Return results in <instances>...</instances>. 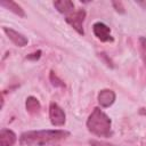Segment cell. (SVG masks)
I'll list each match as a JSON object with an SVG mask.
<instances>
[{
  "mask_svg": "<svg viewBox=\"0 0 146 146\" xmlns=\"http://www.w3.org/2000/svg\"><path fill=\"white\" fill-rule=\"evenodd\" d=\"M70 136L65 130H36L26 131L21 135V146H44L51 143L59 141Z\"/></svg>",
  "mask_w": 146,
  "mask_h": 146,
  "instance_id": "obj_1",
  "label": "cell"
},
{
  "mask_svg": "<svg viewBox=\"0 0 146 146\" xmlns=\"http://www.w3.org/2000/svg\"><path fill=\"white\" fill-rule=\"evenodd\" d=\"M88 130L97 136L103 138H108L112 136V122L111 119L98 107L94 108L91 114L87 120Z\"/></svg>",
  "mask_w": 146,
  "mask_h": 146,
  "instance_id": "obj_2",
  "label": "cell"
},
{
  "mask_svg": "<svg viewBox=\"0 0 146 146\" xmlns=\"http://www.w3.org/2000/svg\"><path fill=\"white\" fill-rule=\"evenodd\" d=\"M84 18H86V11L84 9H78V10H74L73 13H71L70 15H67L65 17L66 22L79 33V34H84V31H83V22H84Z\"/></svg>",
  "mask_w": 146,
  "mask_h": 146,
  "instance_id": "obj_3",
  "label": "cell"
},
{
  "mask_svg": "<svg viewBox=\"0 0 146 146\" xmlns=\"http://www.w3.org/2000/svg\"><path fill=\"white\" fill-rule=\"evenodd\" d=\"M49 117L51 124L55 127H62L65 124V120H66L65 112L56 103H51L49 106Z\"/></svg>",
  "mask_w": 146,
  "mask_h": 146,
  "instance_id": "obj_4",
  "label": "cell"
},
{
  "mask_svg": "<svg viewBox=\"0 0 146 146\" xmlns=\"http://www.w3.org/2000/svg\"><path fill=\"white\" fill-rule=\"evenodd\" d=\"M92 31H94V34L97 36V39H99L103 42H113L114 41V39L111 34V29L102 22L95 23L92 25Z\"/></svg>",
  "mask_w": 146,
  "mask_h": 146,
  "instance_id": "obj_5",
  "label": "cell"
},
{
  "mask_svg": "<svg viewBox=\"0 0 146 146\" xmlns=\"http://www.w3.org/2000/svg\"><path fill=\"white\" fill-rule=\"evenodd\" d=\"M3 32L7 34V36L18 47H24L27 44L29 40L26 36H24L22 33H18L17 31L13 30V29H9V27H3Z\"/></svg>",
  "mask_w": 146,
  "mask_h": 146,
  "instance_id": "obj_6",
  "label": "cell"
},
{
  "mask_svg": "<svg viewBox=\"0 0 146 146\" xmlns=\"http://www.w3.org/2000/svg\"><path fill=\"white\" fill-rule=\"evenodd\" d=\"M115 102V92L111 89H103L98 94V103L102 107H110Z\"/></svg>",
  "mask_w": 146,
  "mask_h": 146,
  "instance_id": "obj_7",
  "label": "cell"
},
{
  "mask_svg": "<svg viewBox=\"0 0 146 146\" xmlns=\"http://www.w3.org/2000/svg\"><path fill=\"white\" fill-rule=\"evenodd\" d=\"M16 141V135L9 129H1L0 131V146H13Z\"/></svg>",
  "mask_w": 146,
  "mask_h": 146,
  "instance_id": "obj_8",
  "label": "cell"
},
{
  "mask_svg": "<svg viewBox=\"0 0 146 146\" xmlns=\"http://www.w3.org/2000/svg\"><path fill=\"white\" fill-rule=\"evenodd\" d=\"M54 6H55V8H56L59 13L64 14L65 16H67V15H70L71 13L74 11V3H73L72 1H70V0L54 1Z\"/></svg>",
  "mask_w": 146,
  "mask_h": 146,
  "instance_id": "obj_9",
  "label": "cell"
},
{
  "mask_svg": "<svg viewBox=\"0 0 146 146\" xmlns=\"http://www.w3.org/2000/svg\"><path fill=\"white\" fill-rule=\"evenodd\" d=\"M25 106H26V111L31 114H36L39 113L40 108H41V105L39 103V100L33 97V96H30L26 98V103H25Z\"/></svg>",
  "mask_w": 146,
  "mask_h": 146,
  "instance_id": "obj_10",
  "label": "cell"
},
{
  "mask_svg": "<svg viewBox=\"0 0 146 146\" xmlns=\"http://www.w3.org/2000/svg\"><path fill=\"white\" fill-rule=\"evenodd\" d=\"M0 5H1L2 7H6V8L9 9L10 11H13L14 14L18 15L19 17H25V13H24V10H23L22 7L18 6L16 2H14V1H1Z\"/></svg>",
  "mask_w": 146,
  "mask_h": 146,
  "instance_id": "obj_11",
  "label": "cell"
},
{
  "mask_svg": "<svg viewBox=\"0 0 146 146\" xmlns=\"http://www.w3.org/2000/svg\"><path fill=\"white\" fill-rule=\"evenodd\" d=\"M139 48H140L141 57H143L144 63L146 65V38H144V36H140L139 38Z\"/></svg>",
  "mask_w": 146,
  "mask_h": 146,
  "instance_id": "obj_12",
  "label": "cell"
},
{
  "mask_svg": "<svg viewBox=\"0 0 146 146\" xmlns=\"http://www.w3.org/2000/svg\"><path fill=\"white\" fill-rule=\"evenodd\" d=\"M50 80H51V82H52L54 86H56V87H64V83L56 76V74L52 71L50 72Z\"/></svg>",
  "mask_w": 146,
  "mask_h": 146,
  "instance_id": "obj_13",
  "label": "cell"
},
{
  "mask_svg": "<svg viewBox=\"0 0 146 146\" xmlns=\"http://www.w3.org/2000/svg\"><path fill=\"white\" fill-rule=\"evenodd\" d=\"M89 144H90V146H114L112 144H108L105 141H99V140H90Z\"/></svg>",
  "mask_w": 146,
  "mask_h": 146,
  "instance_id": "obj_14",
  "label": "cell"
},
{
  "mask_svg": "<svg viewBox=\"0 0 146 146\" xmlns=\"http://www.w3.org/2000/svg\"><path fill=\"white\" fill-rule=\"evenodd\" d=\"M40 56H41V51H40V50H38L36 52H34V54H31V55H29V56H27V59L36 60V59H39V58H40Z\"/></svg>",
  "mask_w": 146,
  "mask_h": 146,
  "instance_id": "obj_15",
  "label": "cell"
},
{
  "mask_svg": "<svg viewBox=\"0 0 146 146\" xmlns=\"http://www.w3.org/2000/svg\"><path fill=\"white\" fill-rule=\"evenodd\" d=\"M113 6L115 7V9H116V11H120V13H124V10H123V7H122V2H113Z\"/></svg>",
  "mask_w": 146,
  "mask_h": 146,
  "instance_id": "obj_16",
  "label": "cell"
},
{
  "mask_svg": "<svg viewBox=\"0 0 146 146\" xmlns=\"http://www.w3.org/2000/svg\"><path fill=\"white\" fill-rule=\"evenodd\" d=\"M139 114H141V115H145L146 116V107H141V108H139Z\"/></svg>",
  "mask_w": 146,
  "mask_h": 146,
  "instance_id": "obj_17",
  "label": "cell"
}]
</instances>
